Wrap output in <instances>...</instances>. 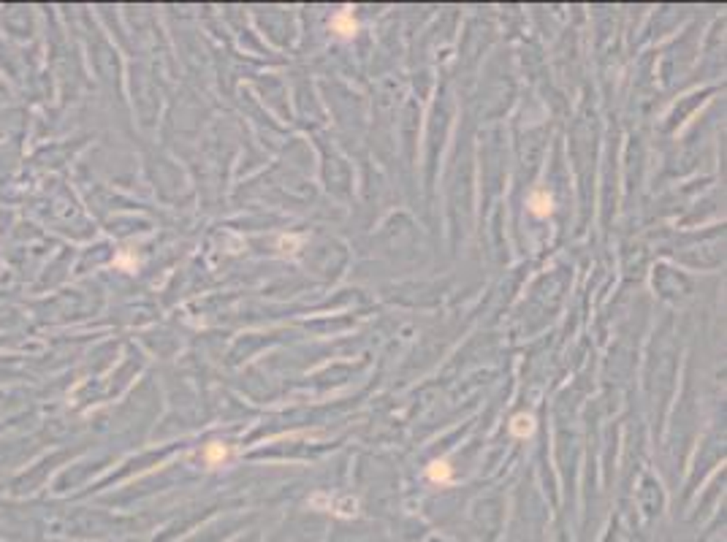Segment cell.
<instances>
[{"label":"cell","mask_w":727,"mask_h":542,"mask_svg":"<svg viewBox=\"0 0 727 542\" xmlns=\"http://www.w3.org/2000/svg\"><path fill=\"white\" fill-rule=\"evenodd\" d=\"M427 474H429V480L431 483H440V486H445V483H451V477H453V472L451 467H448V461H431L427 469Z\"/></svg>","instance_id":"7a4b0ae2"},{"label":"cell","mask_w":727,"mask_h":542,"mask_svg":"<svg viewBox=\"0 0 727 542\" xmlns=\"http://www.w3.org/2000/svg\"><path fill=\"white\" fill-rule=\"evenodd\" d=\"M331 25H334V30H337L339 36H353V33H355V22H353V17L348 11H342L339 17H334Z\"/></svg>","instance_id":"277c9868"},{"label":"cell","mask_w":727,"mask_h":542,"mask_svg":"<svg viewBox=\"0 0 727 542\" xmlns=\"http://www.w3.org/2000/svg\"><path fill=\"white\" fill-rule=\"evenodd\" d=\"M226 458V447L223 444H209L206 447V461L209 464H217V461H223Z\"/></svg>","instance_id":"5b68a950"},{"label":"cell","mask_w":727,"mask_h":542,"mask_svg":"<svg viewBox=\"0 0 727 542\" xmlns=\"http://www.w3.org/2000/svg\"><path fill=\"white\" fill-rule=\"evenodd\" d=\"M510 431H513L516 437H521V440H524V437H529V434L535 431V420L529 418V415H516V418H513V423H510Z\"/></svg>","instance_id":"3957f363"},{"label":"cell","mask_w":727,"mask_h":542,"mask_svg":"<svg viewBox=\"0 0 727 542\" xmlns=\"http://www.w3.org/2000/svg\"><path fill=\"white\" fill-rule=\"evenodd\" d=\"M529 209H532L537 217H546V215H551V209H553L551 196H549V193H543V190L532 193V196H529Z\"/></svg>","instance_id":"6da1fadb"}]
</instances>
